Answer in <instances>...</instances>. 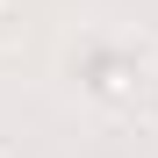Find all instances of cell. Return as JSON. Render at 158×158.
I'll list each match as a JSON object with an SVG mask.
<instances>
[{
  "instance_id": "2",
  "label": "cell",
  "mask_w": 158,
  "mask_h": 158,
  "mask_svg": "<svg viewBox=\"0 0 158 158\" xmlns=\"http://www.w3.org/2000/svg\"><path fill=\"white\" fill-rule=\"evenodd\" d=\"M7 15H15V0H0V22H7Z\"/></svg>"
},
{
  "instance_id": "1",
  "label": "cell",
  "mask_w": 158,
  "mask_h": 158,
  "mask_svg": "<svg viewBox=\"0 0 158 158\" xmlns=\"http://www.w3.org/2000/svg\"><path fill=\"white\" fill-rule=\"evenodd\" d=\"M94 94L101 101H129V94H137V65H129V58H101L94 65Z\"/></svg>"
}]
</instances>
